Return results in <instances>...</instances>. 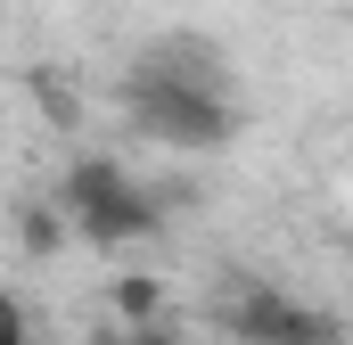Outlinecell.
<instances>
[{
    "mask_svg": "<svg viewBox=\"0 0 353 345\" xmlns=\"http://www.w3.org/2000/svg\"><path fill=\"white\" fill-rule=\"evenodd\" d=\"M123 115L140 140L173 148V157H214L239 140V90L214 66V50L197 33H165L132 58L123 75Z\"/></svg>",
    "mask_w": 353,
    "mask_h": 345,
    "instance_id": "cell-1",
    "label": "cell"
},
{
    "mask_svg": "<svg viewBox=\"0 0 353 345\" xmlns=\"http://www.w3.org/2000/svg\"><path fill=\"white\" fill-rule=\"evenodd\" d=\"M58 206H66V222L83 230L90 247H140V239H157V222H165V206L115 165V157H74Z\"/></svg>",
    "mask_w": 353,
    "mask_h": 345,
    "instance_id": "cell-2",
    "label": "cell"
},
{
    "mask_svg": "<svg viewBox=\"0 0 353 345\" xmlns=\"http://www.w3.org/2000/svg\"><path fill=\"white\" fill-rule=\"evenodd\" d=\"M230 337L239 345H337L345 329H337L321 304H296V296H279V288H247V296L230 304Z\"/></svg>",
    "mask_w": 353,
    "mask_h": 345,
    "instance_id": "cell-3",
    "label": "cell"
},
{
    "mask_svg": "<svg viewBox=\"0 0 353 345\" xmlns=\"http://www.w3.org/2000/svg\"><path fill=\"white\" fill-rule=\"evenodd\" d=\"M17 239H25V255H58L66 247V206H17Z\"/></svg>",
    "mask_w": 353,
    "mask_h": 345,
    "instance_id": "cell-4",
    "label": "cell"
},
{
    "mask_svg": "<svg viewBox=\"0 0 353 345\" xmlns=\"http://www.w3.org/2000/svg\"><path fill=\"white\" fill-rule=\"evenodd\" d=\"M115 313H123L132 329H148V321H165V279H148V271H132V279H115Z\"/></svg>",
    "mask_w": 353,
    "mask_h": 345,
    "instance_id": "cell-5",
    "label": "cell"
},
{
    "mask_svg": "<svg viewBox=\"0 0 353 345\" xmlns=\"http://www.w3.org/2000/svg\"><path fill=\"white\" fill-rule=\"evenodd\" d=\"M0 345H33V337H25V304H17V296H0Z\"/></svg>",
    "mask_w": 353,
    "mask_h": 345,
    "instance_id": "cell-6",
    "label": "cell"
},
{
    "mask_svg": "<svg viewBox=\"0 0 353 345\" xmlns=\"http://www.w3.org/2000/svg\"><path fill=\"white\" fill-rule=\"evenodd\" d=\"M33 90L50 99V124H74V99H66V83H50V75H41V83H33Z\"/></svg>",
    "mask_w": 353,
    "mask_h": 345,
    "instance_id": "cell-7",
    "label": "cell"
},
{
    "mask_svg": "<svg viewBox=\"0 0 353 345\" xmlns=\"http://www.w3.org/2000/svg\"><path fill=\"white\" fill-rule=\"evenodd\" d=\"M132 345H181L173 329H157V321H148V329H132Z\"/></svg>",
    "mask_w": 353,
    "mask_h": 345,
    "instance_id": "cell-8",
    "label": "cell"
},
{
    "mask_svg": "<svg viewBox=\"0 0 353 345\" xmlns=\"http://www.w3.org/2000/svg\"><path fill=\"white\" fill-rule=\"evenodd\" d=\"M99 345H132V337H99Z\"/></svg>",
    "mask_w": 353,
    "mask_h": 345,
    "instance_id": "cell-9",
    "label": "cell"
}]
</instances>
